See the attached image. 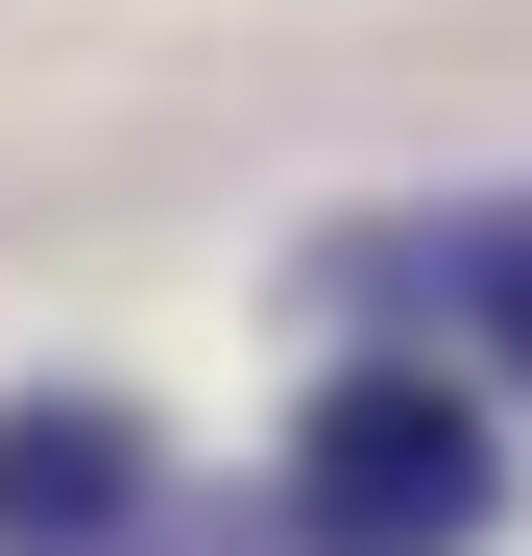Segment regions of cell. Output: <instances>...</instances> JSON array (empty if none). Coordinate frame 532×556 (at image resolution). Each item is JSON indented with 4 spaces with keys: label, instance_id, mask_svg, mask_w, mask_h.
<instances>
[{
    "label": "cell",
    "instance_id": "1",
    "mask_svg": "<svg viewBox=\"0 0 532 556\" xmlns=\"http://www.w3.org/2000/svg\"><path fill=\"white\" fill-rule=\"evenodd\" d=\"M484 508H508V459H484V412L435 363H339L315 388V435H291V532L315 556H484Z\"/></svg>",
    "mask_w": 532,
    "mask_h": 556
},
{
    "label": "cell",
    "instance_id": "2",
    "mask_svg": "<svg viewBox=\"0 0 532 556\" xmlns=\"http://www.w3.org/2000/svg\"><path fill=\"white\" fill-rule=\"evenodd\" d=\"M122 508H145V412H98V388L0 412V556H98Z\"/></svg>",
    "mask_w": 532,
    "mask_h": 556
},
{
    "label": "cell",
    "instance_id": "3",
    "mask_svg": "<svg viewBox=\"0 0 532 556\" xmlns=\"http://www.w3.org/2000/svg\"><path fill=\"white\" fill-rule=\"evenodd\" d=\"M484 315H508V363H532V218H508V242H484Z\"/></svg>",
    "mask_w": 532,
    "mask_h": 556
}]
</instances>
